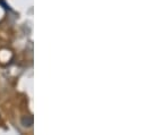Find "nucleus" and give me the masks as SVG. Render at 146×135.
Masks as SVG:
<instances>
[{
  "instance_id": "nucleus-1",
  "label": "nucleus",
  "mask_w": 146,
  "mask_h": 135,
  "mask_svg": "<svg viewBox=\"0 0 146 135\" xmlns=\"http://www.w3.org/2000/svg\"><path fill=\"white\" fill-rule=\"evenodd\" d=\"M22 125L25 126V127H30L33 125V117L31 115H27V116H23L22 118Z\"/></svg>"
}]
</instances>
